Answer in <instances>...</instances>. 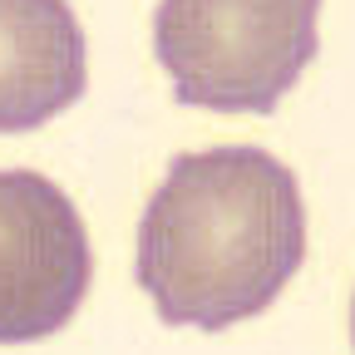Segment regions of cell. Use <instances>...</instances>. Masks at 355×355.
<instances>
[{
    "label": "cell",
    "mask_w": 355,
    "mask_h": 355,
    "mask_svg": "<svg viewBox=\"0 0 355 355\" xmlns=\"http://www.w3.org/2000/svg\"><path fill=\"white\" fill-rule=\"evenodd\" d=\"M306 257L296 173L252 144L178 153L139 222V286L163 326L227 331L266 311Z\"/></svg>",
    "instance_id": "obj_1"
},
{
    "label": "cell",
    "mask_w": 355,
    "mask_h": 355,
    "mask_svg": "<svg viewBox=\"0 0 355 355\" xmlns=\"http://www.w3.org/2000/svg\"><path fill=\"white\" fill-rule=\"evenodd\" d=\"M321 0H158L153 60L178 104L277 114L316 60Z\"/></svg>",
    "instance_id": "obj_2"
},
{
    "label": "cell",
    "mask_w": 355,
    "mask_h": 355,
    "mask_svg": "<svg viewBox=\"0 0 355 355\" xmlns=\"http://www.w3.org/2000/svg\"><path fill=\"white\" fill-rule=\"evenodd\" d=\"M94 282L84 217L60 183L0 168V345L60 336Z\"/></svg>",
    "instance_id": "obj_3"
},
{
    "label": "cell",
    "mask_w": 355,
    "mask_h": 355,
    "mask_svg": "<svg viewBox=\"0 0 355 355\" xmlns=\"http://www.w3.org/2000/svg\"><path fill=\"white\" fill-rule=\"evenodd\" d=\"M89 84V44L69 0H0V133H35Z\"/></svg>",
    "instance_id": "obj_4"
}]
</instances>
